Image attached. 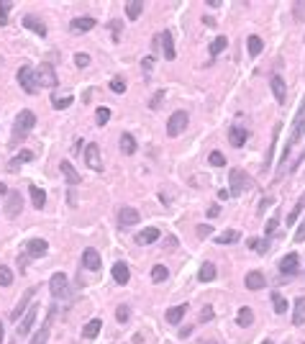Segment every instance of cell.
<instances>
[{
  "instance_id": "obj_52",
  "label": "cell",
  "mask_w": 305,
  "mask_h": 344,
  "mask_svg": "<svg viewBox=\"0 0 305 344\" xmlns=\"http://www.w3.org/2000/svg\"><path fill=\"white\" fill-rule=\"evenodd\" d=\"M210 165H213V167H223V165H226L223 154H221V152H213V154H210Z\"/></svg>"
},
{
  "instance_id": "obj_2",
  "label": "cell",
  "mask_w": 305,
  "mask_h": 344,
  "mask_svg": "<svg viewBox=\"0 0 305 344\" xmlns=\"http://www.w3.org/2000/svg\"><path fill=\"white\" fill-rule=\"evenodd\" d=\"M305 134V98H303V106L298 108V116H295V126H292V134H290V142L285 146V154H282V162H287V154H290V149L292 144H295L300 136Z\"/></svg>"
},
{
  "instance_id": "obj_29",
  "label": "cell",
  "mask_w": 305,
  "mask_h": 344,
  "mask_svg": "<svg viewBox=\"0 0 305 344\" xmlns=\"http://www.w3.org/2000/svg\"><path fill=\"white\" fill-rule=\"evenodd\" d=\"M292 324L303 326L305 324V298H298L295 301V314H292Z\"/></svg>"
},
{
  "instance_id": "obj_58",
  "label": "cell",
  "mask_w": 305,
  "mask_h": 344,
  "mask_svg": "<svg viewBox=\"0 0 305 344\" xmlns=\"http://www.w3.org/2000/svg\"><path fill=\"white\" fill-rule=\"evenodd\" d=\"M221 213V208H218V205H210V211H208V216H210V219H213V216H218Z\"/></svg>"
},
{
  "instance_id": "obj_9",
  "label": "cell",
  "mask_w": 305,
  "mask_h": 344,
  "mask_svg": "<svg viewBox=\"0 0 305 344\" xmlns=\"http://www.w3.org/2000/svg\"><path fill=\"white\" fill-rule=\"evenodd\" d=\"M269 85H272L275 100L280 103V106H285V103H287V85H285V80H282L280 75H275L272 80H269Z\"/></svg>"
},
{
  "instance_id": "obj_41",
  "label": "cell",
  "mask_w": 305,
  "mask_h": 344,
  "mask_svg": "<svg viewBox=\"0 0 305 344\" xmlns=\"http://www.w3.org/2000/svg\"><path fill=\"white\" fill-rule=\"evenodd\" d=\"M292 18H295V21H305V0L292 3Z\"/></svg>"
},
{
  "instance_id": "obj_15",
  "label": "cell",
  "mask_w": 305,
  "mask_h": 344,
  "mask_svg": "<svg viewBox=\"0 0 305 344\" xmlns=\"http://www.w3.org/2000/svg\"><path fill=\"white\" fill-rule=\"evenodd\" d=\"M246 288H249V290H262L264 288V275L262 272H259V270H252V272H246Z\"/></svg>"
},
{
  "instance_id": "obj_12",
  "label": "cell",
  "mask_w": 305,
  "mask_h": 344,
  "mask_svg": "<svg viewBox=\"0 0 305 344\" xmlns=\"http://www.w3.org/2000/svg\"><path fill=\"white\" fill-rule=\"evenodd\" d=\"M70 29H72V33H85V31H93V29H95V18H90V16L72 18Z\"/></svg>"
},
{
  "instance_id": "obj_14",
  "label": "cell",
  "mask_w": 305,
  "mask_h": 344,
  "mask_svg": "<svg viewBox=\"0 0 305 344\" xmlns=\"http://www.w3.org/2000/svg\"><path fill=\"white\" fill-rule=\"evenodd\" d=\"M82 265L87 267V270H100V255H98V249H93V247H87L85 252H82Z\"/></svg>"
},
{
  "instance_id": "obj_40",
  "label": "cell",
  "mask_w": 305,
  "mask_h": 344,
  "mask_svg": "<svg viewBox=\"0 0 305 344\" xmlns=\"http://www.w3.org/2000/svg\"><path fill=\"white\" fill-rule=\"evenodd\" d=\"M108 118H110V108L100 106V108L95 111V121H98V126H105V123H108Z\"/></svg>"
},
{
  "instance_id": "obj_33",
  "label": "cell",
  "mask_w": 305,
  "mask_h": 344,
  "mask_svg": "<svg viewBox=\"0 0 305 344\" xmlns=\"http://www.w3.org/2000/svg\"><path fill=\"white\" fill-rule=\"evenodd\" d=\"M226 44H229V39H226V36L213 39V41H210V57H218V54L226 49Z\"/></svg>"
},
{
  "instance_id": "obj_7",
  "label": "cell",
  "mask_w": 305,
  "mask_h": 344,
  "mask_svg": "<svg viewBox=\"0 0 305 344\" xmlns=\"http://www.w3.org/2000/svg\"><path fill=\"white\" fill-rule=\"evenodd\" d=\"M187 121H190V116L185 111H175L172 116H169V121H167V134L169 136H179L187 129Z\"/></svg>"
},
{
  "instance_id": "obj_48",
  "label": "cell",
  "mask_w": 305,
  "mask_h": 344,
  "mask_svg": "<svg viewBox=\"0 0 305 344\" xmlns=\"http://www.w3.org/2000/svg\"><path fill=\"white\" fill-rule=\"evenodd\" d=\"M110 90L113 93H126V83H123L121 77H113L110 80Z\"/></svg>"
},
{
  "instance_id": "obj_57",
  "label": "cell",
  "mask_w": 305,
  "mask_h": 344,
  "mask_svg": "<svg viewBox=\"0 0 305 344\" xmlns=\"http://www.w3.org/2000/svg\"><path fill=\"white\" fill-rule=\"evenodd\" d=\"M26 262H28V255H21V257H18V265H21V270L26 267Z\"/></svg>"
},
{
  "instance_id": "obj_1",
  "label": "cell",
  "mask_w": 305,
  "mask_h": 344,
  "mask_svg": "<svg viewBox=\"0 0 305 344\" xmlns=\"http://www.w3.org/2000/svg\"><path fill=\"white\" fill-rule=\"evenodd\" d=\"M33 126H36V113L33 111H21L18 118H16V126H13V139H10V144H18V139H24Z\"/></svg>"
},
{
  "instance_id": "obj_27",
  "label": "cell",
  "mask_w": 305,
  "mask_h": 344,
  "mask_svg": "<svg viewBox=\"0 0 305 344\" xmlns=\"http://www.w3.org/2000/svg\"><path fill=\"white\" fill-rule=\"evenodd\" d=\"M100 326H103V321H100V318L87 321L85 329H82V337H85V339H95V337L100 334Z\"/></svg>"
},
{
  "instance_id": "obj_24",
  "label": "cell",
  "mask_w": 305,
  "mask_h": 344,
  "mask_svg": "<svg viewBox=\"0 0 305 344\" xmlns=\"http://www.w3.org/2000/svg\"><path fill=\"white\" fill-rule=\"evenodd\" d=\"M162 234H159V229H154V226H149V229H144V231L136 236V242L139 244H154L156 239H159Z\"/></svg>"
},
{
  "instance_id": "obj_11",
  "label": "cell",
  "mask_w": 305,
  "mask_h": 344,
  "mask_svg": "<svg viewBox=\"0 0 305 344\" xmlns=\"http://www.w3.org/2000/svg\"><path fill=\"white\" fill-rule=\"evenodd\" d=\"M36 314H39V308H36V306H28L26 316L21 318V324H18V337H26L28 331L33 329V321H36Z\"/></svg>"
},
{
  "instance_id": "obj_61",
  "label": "cell",
  "mask_w": 305,
  "mask_h": 344,
  "mask_svg": "<svg viewBox=\"0 0 305 344\" xmlns=\"http://www.w3.org/2000/svg\"><path fill=\"white\" fill-rule=\"evenodd\" d=\"M3 193H8V188H5V182H0V196H3Z\"/></svg>"
},
{
  "instance_id": "obj_54",
  "label": "cell",
  "mask_w": 305,
  "mask_h": 344,
  "mask_svg": "<svg viewBox=\"0 0 305 344\" xmlns=\"http://www.w3.org/2000/svg\"><path fill=\"white\" fill-rule=\"evenodd\" d=\"M213 316H216V314H213V308H210V306H205V308L200 311V321H210Z\"/></svg>"
},
{
  "instance_id": "obj_30",
  "label": "cell",
  "mask_w": 305,
  "mask_h": 344,
  "mask_svg": "<svg viewBox=\"0 0 305 344\" xmlns=\"http://www.w3.org/2000/svg\"><path fill=\"white\" fill-rule=\"evenodd\" d=\"M198 278L203 280V283H210V280H216V265L213 262H205L200 270H198Z\"/></svg>"
},
{
  "instance_id": "obj_13",
  "label": "cell",
  "mask_w": 305,
  "mask_h": 344,
  "mask_svg": "<svg viewBox=\"0 0 305 344\" xmlns=\"http://www.w3.org/2000/svg\"><path fill=\"white\" fill-rule=\"evenodd\" d=\"M49 252V244L44 242V239H31V242L26 244V255L28 257H44Z\"/></svg>"
},
{
  "instance_id": "obj_16",
  "label": "cell",
  "mask_w": 305,
  "mask_h": 344,
  "mask_svg": "<svg viewBox=\"0 0 305 344\" xmlns=\"http://www.w3.org/2000/svg\"><path fill=\"white\" fill-rule=\"evenodd\" d=\"M113 280H116L118 285H126V283L131 280V270H128V265H123V262H116V265H113Z\"/></svg>"
},
{
  "instance_id": "obj_38",
  "label": "cell",
  "mask_w": 305,
  "mask_h": 344,
  "mask_svg": "<svg viewBox=\"0 0 305 344\" xmlns=\"http://www.w3.org/2000/svg\"><path fill=\"white\" fill-rule=\"evenodd\" d=\"M169 278V270L164 267V265H154V270H152V280L154 283H162V280H167Z\"/></svg>"
},
{
  "instance_id": "obj_26",
  "label": "cell",
  "mask_w": 305,
  "mask_h": 344,
  "mask_svg": "<svg viewBox=\"0 0 305 344\" xmlns=\"http://www.w3.org/2000/svg\"><path fill=\"white\" fill-rule=\"evenodd\" d=\"M236 324H239V326H252L254 324V311L249 306L239 308V314H236Z\"/></svg>"
},
{
  "instance_id": "obj_5",
  "label": "cell",
  "mask_w": 305,
  "mask_h": 344,
  "mask_svg": "<svg viewBox=\"0 0 305 344\" xmlns=\"http://www.w3.org/2000/svg\"><path fill=\"white\" fill-rule=\"evenodd\" d=\"M18 85H21V90L24 93H28V95H33L39 90V85H36V75H33V67H28V64H24L18 70Z\"/></svg>"
},
{
  "instance_id": "obj_22",
  "label": "cell",
  "mask_w": 305,
  "mask_h": 344,
  "mask_svg": "<svg viewBox=\"0 0 305 344\" xmlns=\"http://www.w3.org/2000/svg\"><path fill=\"white\" fill-rule=\"evenodd\" d=\"M162 41V49H164V59H175V41H172V33L164 31L162 36H156Z\"/></svg>"
},
{
  "instance_id": "obj_23",
  "label": "cell",
  "mask_w": 305,
  "mask_h": 344,
  "mask_svg": "<svg viewBox=\"0 0 305 344\" xmlns=\"http://www.w3.org/2000/svg\"><path fill=\"white\" fill-rule=\"evenodd\" d=\"M298 255H295V252H290V255H285V257H282L280 259V272H295L298 270Z\"/></svg>"
},
{
  "instance_id": "obj_18",
  "label": "cell",
  "mask_w": 305,
  "mask_h": 344,
  "mask_svg": "<svg viewBox=\"0 0 305 344\" xmlns=\"http://www.w3.org/2000/svg\"><path fill=\"white\" fill-rule=\"evenodd\" d=\"M33 295H36V288H28V290H26V295L21 298V301H18V306L13 308V314H10V318H13V321H18V318H21V314H24L26 308H28V301H31Z\"/></svg>"
},
{
  "instance_id": "obj_60",
  "label": "cell",
  "mask_w": 305,
  "mask_h": 344,
  "mask_svg": "<svg viewBox=\"0 0 305 344\" xmlns=\"http://www.w3.org/2000/svg\"><path fill=\"white\" fill-rule=\"evenodd\" d=\"M3 339H5V329H3V324H0V344H3Z\"/></svg>"
},
{
  "instance_id": "obj_34",
  "label": "cell",
  "mask_w": 305,
  "mask_h": 344,
  "mask_svg": "<svg viewBox=\"0 0 305 344\" xmlns=\"http://www.w3.org/2000/svg\"><path fill=\"white\" fill-rule=\"evenodd\" d=\"M262 49H264V41L259 39V36H249V54L252 57H259V54H262Z\"/></svg>"
},
{
  "instance_id": "obj_49",
  "label": "cell",
  "mask_w": 305,
  "mask_h": 344,
  "mask_svg": "<svg viewBox=\"0 0 305 344\" xmlns=\"http://www.w3.org/2000/svg\"><path fill=\"white\" fill-rule=\"evenodd\" d=\"M277 226H280V219H277V216H272V219H269V221L264 224V231H267V236H269V234H275V231H277Z\"/></svg>"
},
{
  "instance_id": "obj_17",
  "label": "cell",
  "mask_w": 305,
  "mask_h": 344,
  "mask_svg": "<svg viewBox=\"0 0 305 344\" xmlns=\"http://www.w3.org/2000/svg\"><path fill=\"white\" fill-rule=\"evenodd\" d=\"M118 221H121V226H136L139 224V211L136 208H121V213H118Z\"/></svg>"
},
{
  "instance_id": "obj_42",
  "label": "cell",
  "mask_w": 305,
  "mask_h": 344,
  "mask_svg": "<svg viewBox=\"0 0 305 344\" xmlns=\"http://www.w3.org/2000/svg\"><path fill=\"white\" fill-rule=\"evenodd\" d=\"M13 8V3L10 0H0V26L8 24V10Z\"/></svg>"
},
{
  "instance_id": "obj_62",
  "label": "cell",
  "mask_w": 305,
  "mask_h": 344,
  "mask_svg": "<svg viewBox=\"0 0 305 344\" xmlns=\"http://www.w3.org/2000/svg\"><path fill=\"white\" fill-rule=\"evenodd\" d=\"M203 344H216V342H203Z\"/></svg>"
},
{
  "instance_id": "obj_51",
  "label": "cell",
  "mask_w": 305,
  "mask_h": 344,
  "mask_svg": "<svg viewBox=\"0 0 305 344\" xmlns=\"http://www.w3.org/2000/svg\"><path fill=\"white\" fill-rule=\"evenodd\" d=\"M162 100H164V90H156L154 98L149 100V108H159V106H162Z\"/></svg>"
},
{
  "instance_id": "obj_56",
  "label": "cell",
  "mask_w": 305,
  "mask_h": 344,
  "mask_svg": "<svg viewBox=\"0 0 305 344\" xmlns=\"http://www.w3.org/2000/svg\"><path fill=\"white\" fill-rule=\"evenodd\" d=\"M229 196H231V190H218V198L221 201H229Z\"/></svg>"
},
{
  "instance_id": "obj_35",
  "label": "cell",
  "mask_w": 305,
  "mask_h": 344,
  "mask_svg": "<svg viewBox=\"0 0 305 344\" xmlns=\"http://www.w3.org/2000/svg\"><path fill=\"white\" fill-rule=\"evenodd\" d=\"M47 342H49V324H44L36 334H33L31 344H47Z\"/></svg>"
},
{
  "instance_id": "obj_36",
  "label": "cell",
  "mask_w": 305,
  "mask_h": 344,
  "mask_svg": "<svg viewBox=\"0 0 305 344\" xmlns=\"http://www.w3.org/2000/svg\"><path fill=\"white\" fill-rule=\"evenodd\" d=\"M218 244H233V242H239V231H233V229H229V231H223L218 239H216Z\"/></svg>"
},
{
  "instance_id": "obj_8",
  "label": "cell",
  "mask_w": 305,
  "mask_h": 344,
  "mask_svg": "<svg viewBox=\"0 0 305 344\" xmlns=\"http://www.w3.org/2000/svg\"><path fill=\"white\" fill-rule=\"evenodd\" d=\"M85 162H87L90 170H95V172L103 170V159H100V149H98V144H87V149H85Z\"/></svg>"
},
{
  "instance_id": "obj_6",
  "label": "cell",
  "mask_w": 305,
  "mask_h": 344,
  "mask_svg": "<svg viewBox=\"0 0 305 344\" xmlns=\"http://www.w3.org/2000/svg\"><path fill=\"white\" fill-rule=\"evenodd\" d=\"M229 180H231V193H233V196H241V193H244V190H249V185H252L249 175H246L244 170H239V167H233V170H231Z\"/></svg>"
},
{
  "instance_id": "obj_63",
  "label": "cell",
  "mask_w": 305,
  "mask_h": 344,
  "mask_svg": "<svg viewBox=\"0 0 305 344\" xmlns=\"http://www.w3.org/2000/svg\"><path fill=\"white\" fill-rule=\"evenodd\" d=\"M264 344H275V342H264Z\"/></svg>"
},
{
  "instance_id": "obj_32",
  "label": "cell",
  "mask_w": 305,
  "mask_h": 344,
  "mask_svg": "<svg viewBox=\"0 0 305 344\" xmlns=\"http://www.w3.org/2000/svg\"><path fill=\"white\" fill-rule=\"evenodd\" d=\"M141 10H144V3H141V0H128V3H126V16H128L131 21H136V18L141 16Z\"/></svg>"
},
{
  "instance_id": "obj_55",
  "label": "cell",
  "mask_w": 305,
  "mask_h": 344,
  "mask_svg": "<svg viewBox=\"0 0 305 344\" xmlns=\"http://www.w3.org/2000/svg\"><path fill=\"white\" fill-rule=\"evenodd\" d=\"M295 242H305V221L300 224V229H298V234H295Z\"/></svg>"
},
{
  "instance_id": "obj_43",
  "label": "cell",
  "mask_w": 305,
  "mask_h": 344,
  "mask_svg": "<svg viewBox=\"0 0 305 344\" xmlns=\"http://www.w3.org/2000/svg\"><path fill=\"white\" fill-rule=\"evenodd\" d=\"M303 208H305V193L300 196V201H298V205H295V208H292V213L287 216V224H295V219L300 216V211H303Z\"/></svg>"
},
{
  "instance_id": "obj_4",
  "label": "cell",
  "mask_w": 305,
  "mask_h": 344,
  "mask_svg": "<svg viewBox=\"0 0 305 344\" xmlns=\"http://www.w3.org/2000/svg\"><path fill=\"white\" fill-rule=\"evenodd\" d=\"M49 290L56 301H62V298H70V283H67V275L64 272H54L51 280H49Z\"/></svg>"
},
{
  "instance_id": "obj_25",
  "label": "cell",
  "mask_w": 305,
  "mask_h": 344,
  "mask_svg": "<svg viewBox=\"0 0 305 344\" xmlns=\"http://www.w3.org/2000/svg\"><path fill=\"white\" fill-rule=\"evenodd\" d=\"M185 311H187V303L172 306V308L167 311V321H169V324H179V321H182V316H185Z\"/></svg>"
},
{
  "instance_id": "obj_45",
  "label": "cell",
  "mask_w": 305,
  "mask_h": 344,
  "mask_svg": "<svg viewBox=\"0 0 305 344\" xmlns=\"http://www.w3.org/2000/svg\"><path fill=\"white\" fill-rule=\"evenodd\" d=\"M246 247L259 252V255H264V252H267V242H264V239H249V244H246Z\"/></svg>"
},
{
  "instance_id": "obj_53",
  "label": "cell",
  "mask_w": 305,
  "mask_h": 344,
  "mask_svg": "<svg viewBox=\"0 0 305 344\" xmlns=\"http://www.w3.org/2000/svg\"><path fill=\"white\" fill-rule=\"evenodd\" d=\"M210 234H213V226H210V224L198 226V236H210Z\"/></svg>"
},
{
  "instance_id": "obj_31",
  "label": "cell",
  "mask_w": 305,
  "mask_h": 344,
  "mask_svg": "<svg viewBox=\"0 0 305 344\" xmlns=\"http://www.w3.org/2000/svg\"><path fill=\"white\" fill-rule=\"evenodd\" d=\"M121 152L123 154H133L136 152V139L131 134H121Z\"/></svg>"
},
{
  "instance_id": "obj_10",
  "label": "cell",
  "mask_w": 305,
  "mask_h": 344,
  "mask_svg": "<svg viewBox=\"0 0 305 344\" xmlns=\"http://www.w3.org/2000/svg\"><path fill=\"white\" fill-rule=\"evenodd\" d=\"M18 213H21V193L10 190L8 193V203H5V216L8 219H18Z\"/></svg>"
},
{
  "instance_id": "obj_37",
  "label": "cell",
  "mask_w": 305,
  "mask_h": 344,
  "mask_svg": "<svg viewBox=\"0 0 305 344\" xmlns=\"http://www.w3.org/2000/svg\"><path fill=\"white\" fill-rule=\"evenodd\" d=\"M31 159H33V152L24 149V152H18V154L13 157V165H10V170H18V165H21V162H31Z\"/></svg>"
},
{
  "instance_id": "obj_39",
  "label": "cell",
  "mask_w": 305,
  "mask_h": 344,
  "mask_svg": "<svg viewBox=\"0 0 305 344\" xmlns=\"http://www.w3.org/2000/svg\"><path fill=\"white\" fill-rule=\"evenodd\" d=\"M272 306H275V311H277V314H285V311H287V301H285V298H282L277 290L272 293Z\"/></svg>"
},
{
  "instance_id": "obj_28",
  "label": "cell",
  "mask_w": 305,
  "mask_h": 344,
  "mask_svg": "<svg viewBox=\"0 0 305 344\" xmlns=\"http://www.w3.org/2000/svg\"><path fill=\"white\" fill-rule=\"evenodd\" d=\"M28 193H31V201H33V205H36V208L41 211V208H44V203H47V193H44L39 185H31V188H28Z\"/></svg>"
},
{
  "instance_id": "obj_19",
  "label": "cell",
  "mask_w": 305,
  "mask_h": 344,
  "mask_svg": "<svg viewBox=\"0 0 305 344\" xmlns=\"http://www.w3.org/2000/svg\"><path fill=\"white\" fill-rule=\"evenodd\" d=\"M246 139H249V134H246V129H241V126H231V131H229V142L233 146H244Z\"/></svg>"
},
{
  "instance_id": "obj_46",
  "label": "cell",
  "mask_w": 305,
  "mask_h": 344,
  "mask_svg": "<svg viewBox=\"0 0 305 344\" xmlns=\"http://www.w3.org/2000/svg\"><path fill=\"white\" fill-rule=\"evenodd\" d=\"M10 283H13V272L5 265H0V285H10Z\"/></svg>"
},
{
  "instance_id": "obj_44",
  "label": "cell",
  "mask_w": 305,
  "mask_h": 344,
  "mask_svg": "<svg viewBox=\"0 0 305 344\" xmlns=\"http://www.w3.org/2000/svg\"><path fill=\"white\" fill-rule=\"evenodd\" d=\"M51 106H54L56 111H64V108L72 106V98H70V95H67V98H56V95H54V98H51Z\"/></svg>"
},
{
  "instance_id": "obj_47",
  "label": "cell",
  "mask_w": 305,
  "mask_h": 344,
  "mask_svg": "<svg viewBox=\"0 0 305 344\" xmlns=\"http://www.w3.org/2000/svg\"><path fill=\"white\" fill-rule=\"evenodd\" d=\"M116 318L121 321V324H126V321L131 318V308H128V306H118V311H116Z\"/></svg>"
},
{
  "instance_id": "obj_20",
  "label": "cell",
  "mask_w": 305,
  "mask_h": 344,
  "mask_svg": "<svg viewBox=\"0 0 305 344\" xmlns=\"http://www.w3.org/2000/svg\"><path fill=\"white\" fill-rule=\"evenodd\" d=\"M59 167H62V175H64V180L70 182V185H80V182H82L80 180V172L72 167V162H62Z\"/></svg>"
},
{
  "instance_id": "obj_59",
  "label": "cell",
  "mask_w": 305,
  "mask_h": 344,
  "mask_svg": "<svg viewBox=\"0 0 305 344\" xmlns=\"http://www.w3.org/2000/svg\"><path fill=\"white\" fill-rule=\"evenodd\" d=\"M190 334H193V329H190V326H185V329H179V337H190Z\"/></svg>"
},
{
  "instance_id": "obj_21",
  "label": "cell",
  "mask_w": 305,
  "mask_h": 344,
  "mask_svg": "<svg viewBox=\"0 0 305 344\" xmlns=\"http://www.w3.org/2000/svg\"><path fill=\"white\" fill-rule=\"evenodd\" d=\"M24 26L31 29L36 36H47V26H44V21H39L36 16H26V18H24Z\"/></svg>"
},
{
  "instance_id": "obj_3",
  "label": "cell",
  "mask_w": 305,
  "mask_h": 344,
  "mask_svg": "<svg viewBox=\"0 0 305 344\" xmlns=\"http://www.w3.org/2000/svg\"><path fill=\"white\" fill-rule=\"evenodd\" d=\"M33 75H36V85L39 87H56V70L49 64V62H41L36 70H33Z\"/></svg>"
},
{
  "instance_id": "obj_50",
  "label": "cell",
  "mask_w": 305,
  "mask_h": 344,
  "mask_svg": "<svg viewBox=\"0 0 305 344\" xmlns=\"http://www.w3.org/2000/svg\"><path fill=\"white\" fill-rule=\"evenodd\" d=\"M75 64H77V67H87V64H90V54L77 52V54H75Z\"/></svg>"
}]
</instances>
